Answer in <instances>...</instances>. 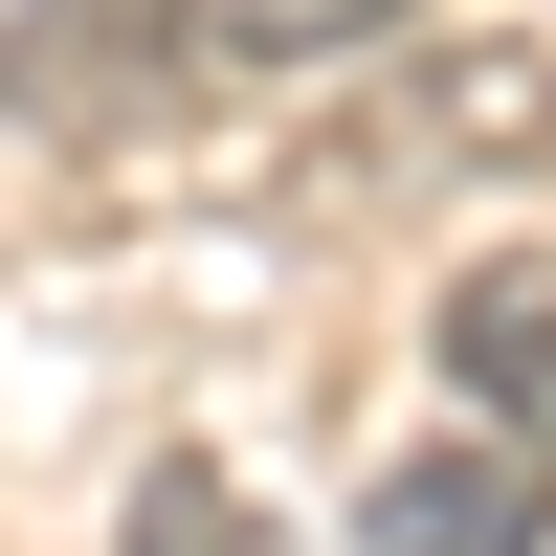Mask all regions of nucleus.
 I'll list each match as a JSON object with an SVG mask.
<instances>
[{
    "label": "nucleus",
    "instance_id": "nucleus-1",
    "mask_svg": "<svg viewBox=\"0 0 556 556\" xmlns=\"http://www.w3.org/2000/svg\"><path fill=\"white\" fill-rule=\"evenodd\" d=\"M0 112H23V134L201 112V0H23V23H0Z\"/></svg>",
    "mask_w": 556,
    "mask_h": 556
},
{
    "label": "nucleus",
    "instance_id": "nucleus-3",
    "mask_svg": "<svg viewBox=\"0 0 556 556\" xmlns=\"http://www.w3.org/2000/svg\"><path fill=\"white\" fill-rule=\"evenodd\" d=\"M445 379H468V424H490V445H556V245L445 267Z\"/></svg>",
    "mask_w": 556,
    "mask_h": 556
},
{
    "label": "nucleus",
    "instance_id": "nucleus-4",
    "mask_svg": "<svg viewBox=\"0 0 556 556\" xmlns=\"http://www.w3.org/2000/svg\"><path fill=\"white\" fill-rule=\"evenodd\" d=\"M401 178H445V156H534L556 134V67L534 45H445V67H401V112H356Z\"/></svg>",
    "mask_w": 556,
    "mask_h": 556
},
{
    "label": "nucleus",
    "instance_id": "nucleus-2",
    "mask_svg": "<svg viewBox=\"0 0 556 556\" xmlns=\"http://www.w3.org/2000/svg\"><path fill=\"white\" fill-rule=\"evenodd\" d=\"M356 556H556V445H401L356 490Z\"/></svg>",
    "mask_w": 556,
    "mask_h": 556
},
{
    "label": "nucleus",
    "instance_id": "nucleus-5",
    "mask_svg": "<svg viewBox=\"0 0 556 556\" xmlns=\"http://www.w3.org/2000/svg\"><path fill=\"white\" fill-rule=\"evenodd\" d=\"M424 0H201V89H267V67H356V45H401Z\"/></svg>",
    "mask_w": 556,
    "mask_h": 556
}]
</instances>
